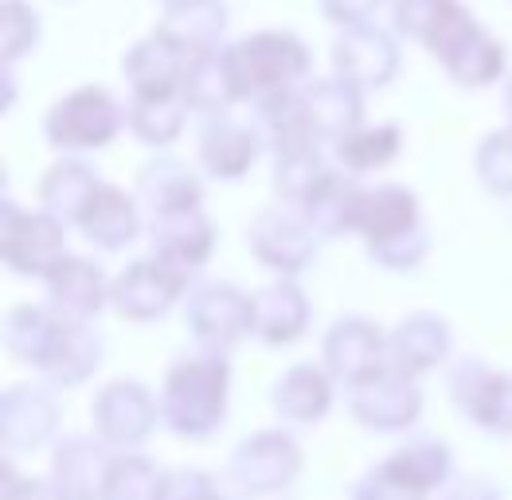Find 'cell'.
Here are the masks:
<instances>
[{"mask_svg": "<svg viewBox=\"0 0 512 500\" xmlns=\"http://www.w3.org/2000/svg\"><path fill=\"white\" fill-rule=\"evenodd\" d=\"M251 125H255L262 149H270V157L282 153H298V149H321V137L309 122L301 86H290L282 94H270L251 106Z\"/></svg>", "mask_w": 512, "mask_h": 500, "instance_id": "23", "label": "cell"}, {"mask_svg": "<svg viewBox=\"0 0 512 500\" xmlns=\"http://www.w3.org/2000/svg\"><path fill=\"white\" fill-rule=\"evenodd\" d=\"M59 403L40 383H8L0 395V442L8 454H36L59 434Z\"/></svg>", "mask_w": 512, "mask_h": 500, "instance_id": "12", "label": "cell"}, {"mask_svg": "<svg viewBox=\"0 0 512 500\" xmlns=\"http://www.w3.org/2000/svg\"><path fill=\"white\" fill-rule=\"evenodd\" d=\"M180 102H184L188 114H200L204 122L227 118L239 106L235 102V90H231V79H227V67H223V51L188 63L184 86H180Z\"/></svg>", "mask_w": 512, "mask_h": 500, "instance_id": "34", "label": "cell"}, {"mask_svg": "<svg viewBox=\"0 0 512 500\" xmlns=\"http://www.w3.org/2000/svg\"><path fill=\"white\" fill-rule=\"evenodd\" d=\"M470 24L473 16L462 0H391L395 36L427 47L430 55H442Z\"/></svg>", "mask_w": 512, "mask_h": 500, "instance_id": "21", "label": "cell"}, {"mask_svg": "<svg viewBox=\"0 0 512 500\" xmlns=\"http://www.w3.org/2000/svg\"><path fill=\"white\" fill-rule=\"evenodd\" d=\"M473 172L485 192L493 196H512V129H493L477 141L473 153Z\"/></svg>", "mask_w": 512, "mask_h": 500, "instance_id": "41", "label": "cell"}, {"mask_svg": "<svg viewBox=\"0 0 512 500\" xmlns=\"http://www.w3.org/2000/svg\"><path fill=\"white\" fill-rule=\"evenodd\" d=\"M493 372H497V368H489L481 356H462V360L450 364V372H446V391H450V403L466 418L477 411V403H481V395H485Z\"/></svg>", "mask_w": 512, "mask_h": 500, "instance_id": "42", "label": "cell"}, {"mask_svg": "<svg viewBox=\"0 0 512 500\" xmlns=\"http://www.w3.org/2000/svg\"><path fill=\"white\" fill-rule=\"evenodd\" d=\"M102 352H106V344H102V333L94 325H71L67 321L63 325V340H59V348H55L43 379L51 387H79V383H86L90 375L98 372Z\"/></svg>", "mask_w": 512, "mask_h": 500, "instance_id": "35", "label": "cell"}, {"mask_svg": "<svg viewBox=\"0 0 512 500\" xmlns=\"http://www.w3.org/2000/svg\"><path fill=\"white\" fill-rule=\"evenodd\" d=\"M67 223L47 211H24L4 200L0 211V258L20 278H47L71 250H67Z\"/></svg>", "mask_w": 512, "mask_h": 500, "instance_id": "6", "label": "cell"}, {"mask_svg": "<svg viewBox=\"0 0 512 500\" xmlns=\"http://www.w3.org/2000/svg\"><path fill=\"white\" fill-rule=\"evenodd\" d=\"M442 500H501V489L489 477H462V481L446 485Z\"/></svg>", "mask_w": 512, "mask_h": 500, "instance_id": "48", "label": "cell"}, {"mask_svg": "<svg viewBox=\"0 0 512 500\" xmlns=\"http://www.w3.org/2000/svg\"><path fill=\"white\" fill-rule=\"evenodd\" d=\"M188 59H180L161 36H145L122 55V79L133 98H180Z\"/></svg>", "mask_w": 512, "mask_h": 500, "instance_id": "27", "label": "cell"}, {"mask_svg": "<svg viewBox=\"0 0 512 500\" xmlns=\"http://www.w3.org/2000/svg\"><path fill=\"white\" fill-rule=\"evenodd\" d=\"M110 286H114V278H106V270L83 254H67L43 278L47 309L71 325H90L110 305Z\"/></svg>", "mask_w": 512, "mask_h": 500, "instance_id": "13", "label": "cell"}, {"mask_svg": "<svg viewBox=\"0 0 512 500\" xmlns=\"http://www.w3.org/2000/svg\"><path fill=\"white\" fill-rule=\"evenodd\" d=\"M94 434L114 450H137L161 422V399L137 379H114L94 395Z\"/></svg>", "mask_w": 512, "mask_h": 500, "instance_id": "10", "label": "cell"}, {"mask_svg": "<svg viewBox=\"0 0 512 500\" xmlns=\"http://www.w3.org/2000/svg\"><path fill=\"white\" fill-rule=\"evenodd\" d=\"M438 63H442V71L450 75L454 86L481 90V86H493L497 79H505V71H509V51H505V43L497 40L489 28H481V24L473 20L470 28L438 55Z\"/></svg>", "mask_w": 512, "mask_h": 500, "instance_id": "26", "label": "cell"}, {"mask_svg": "<svg viewBox=\"0 0 512 500\" xmlns=\"http://www.w3.org/2000/svg\"><path fill=\"white\" fill-rule=\"evenodd\" d=\"M391 465L411 481L419 485L423 493H434V489H446L450 477H454V458H450V446L438 442V438H411L403 442L395 454H391Z\"/></svg>", "mask_w": 512, "mask_h": 500, "instance_id": "37", "label": "cell"}, {"mask_svg": "<svg viewBox=\"0 0 512 500\" xmlns=\"http://www.w3.org/2000/svg\"><path fill=\"white\" fill-rule=\"evenodd\" d=\"M133 200L149 219L200 211L204 208V180H200V172H192L176 157H153L133 176Z\"/></svg>", "mask_w": 512, "mask_h": 500, "instance_id": "17", "label": "cell"}, {"mask_svg": "<svg viewBox=\"0 0 512 500\" xmlns=\"http://www.w3.org/2000/svg\"><path fill=\"white\" fill-rule=\"evenodd\" d=\"M223 67L235 90V102L255 106L270 94H282L290 86H301L309 79L313 51L298 32L270 28V32H251L243 40L223 47Z\"/></svg>", "mask_w": 512, "mask_h": 500, "instance_id": "2", "label": "cell"}, {"mask_svg": "<svg viewBox=\"0 0 512 500\" xmlns=\"http://www.w3.org/2000/svg\"><path fill=\"white\" fill-rule=\"evenodd\" d=\"M118 450L98 434H71L51 454V481L67 500H106V485L114 473Z\"/></svg>", "mask_w": 512, "mask_h": 500, "instance_id": "15", "label": "cell"}, {"mask_svg": "<svg viewBox=\"0 0 512 500\" xmlns=\"http://www.w3.org/2000/svg\"><path fill=\"white\" fill-rule=\"evenodd\" d=\"M126 125V110L106 86H79L63 94L47 118H43V137L59 153H94L106 149Z\"/></svg>", "mask_w": 512, "mask_h": 500, "instance_id": "3", "label": "cell"}, {"mask_svg": "<svg viewBox=\"0 0 512 500\" xmlns=\"http://www.w3.org/2000/svg\"><path fill=\"white\" fill-rule=\"evenodd\" d=\"M258 153H262V141H258L255 125L235 122L231 114L200 125L196 161H200L208 180H223V184L227 180H243L255 168Z\"/></svg>", "mask_w": 512, "mask_h": 500, "instance_id": "22", "label": "cell"}, {"mask_svg": "<svg viewBox=\"0 0 512 500\" xmlns=\"http://www.w3.org/2000/svg\"><path fill=\"white\" fill-rule=\"evenodd\" d=\"M505 125L512 129V75L505 79Z\"/></svg>", "mask_w": 512, "mask_h": 500, "instance_id": "50", "label": "cell"}, {"mask_svg": "<svg viewBox=\"0 0 512 500\" xmlns=\"http://www.w3.org/2000/svg\"><path fill=\"white\" fill-rule=\"evenodd\" d=\"M141 215L145 211L137 208V200L126 188L102 184L98 196L90 200V208L83 211V219H79V231H83L90 247L114 254V250H126L129 243L141 239Z\"/></svg>", "mask_w": 512, "mask_h": 500, "instance_id": "29", "label": "cell"}, {"mask_svg": "<svg viewBox=\"0 0 512 500\" xmlns=\"http://www.w3.org/2000/svg\"><path fill=\"white\" fill-rule=\"evenodd\" d=\"M399 67H403L399 36L387 32V28L356 24V28H341L337 40H333V75L360 86L364 94L395 83Z\"/></svg>", "mask_w": 512, "mask_h": 500, "instance_id": "11", "label": "cell"}, {"mask_svg": "<svg viewBox=\"0 0 512 500\" xmlns=\"http://www.w3.org/2000/svg\"><path fill=\"white\" fill-rule=\"evenodd\" d=\"M430 493H423L419 485H411L391 461L372 465L364 477H356V485L348 489V500H427Z\"/></svg>", "mask_w": 512, "mask_h": 500, "instance_id": "43", "label": "cell"}, {"mask_svg": "<svg viewBox=\"0 0 512 500\" xmlns=\"http://www.w3.org/2000/svg\"><path fill=\"white\" fill-rule=\"evenodd\" d=\"M184 317L192 340L204 352H231L243 336H251V293H243L235 282H200L192 286L184 301Z\"/></svg>", "mask_w": 512, "mask_h": 500, "instance_id": "9", "label": "cell"}, {"mask_svg": "<svg viewBox=\"0 0 512 500\" xmlns=\"http://www.w3.org/2000/svg\"><path fill=\"white\" fill-rule=\"evenodd\" d=\"M387 364V333L368 317H341L321 340V368L341 387L360 383L364 375Z\"/></svg>", "mask_w": 512, "mask_h": 500, "instance_id": "14", "label": "cell"}, {"mask_svg": "<svg viewBox=\"0 0 512 500\" xmlns=\"http://www.w3.org/2000/svg\"><path fill=\"white\" fill-rule=\"evenodd\" d=\"M360 192H364V184L356 176L333 168L298 211L305 215V223L317 231V239H341V235H352V227H356Z\"/></svg>", "mask_w": 512, "mask_h": 500, "instance_id": "32", "label": "cell"}, {"mask_svg": "<svg viewBox=\"0 0 512 500\" xmlns=\"http://www.w3.org/2000/svg\"><path fill=\"white\" fill-rule=\"evenodd\" d=\"M372 262H380L384 270H395V274H411L415 266H423V258L430 254V235H427V223L423 227H415V231H407V235H399V239H391L384 247H372Z\"/></svg>", "mask_w": 512, "mask_h": 500, "instance_id": "46", "label": "cell"}, {"mask_svg": "<svg viewBox=\"0 0 512 500\" xmlns=\"http://www.w3.org/2000/svg\"><path fill=\"white\" fill-rule=\"evenodd\" d=\"M450 348H454V336L438 313H411L387 333V364L395 372L419 379L442 368L450 360Z\"/></svg>", "mask_w": 512, "mask_h": 500, "instance_id": "20", "label": "cell"}, {"mask_svg": "<svg viewBox=\"0 0 512 500\" xmlns=\"http://www.w3.org/2000/svg\"><path fill=\"white\" fill-rule=\"evenodd\" d=\"M309 321H313V305L290 278H274L270 286L251 293V336L270 348L298 344L309 333Z\"/></svg>", "mask_w": 512, "mask_h": 500, "instance_id": "18", "label": "cell"}, {"mask_svg": "<svg viewBox=\"0 0 512 500\" xmlns=\"http://www.w3.org/2000/svg\"><path fill=\"white\" fill-rule=\"evenodd\" d=\"M247 247H251L258 266H266L274 278L298 282L313 266L321 239L298 208H266L258 211L247 227Z\"/></svg>", "mask_w": 512, "mask_h": 500, "instance_id": "8", "label": "cell"}, {"mask_svg": "<svg viewBox=\"0 0 512 500\" xmlns=\"http://www.w3.org/2000/svg\"><path fill=\"white\" fill-rule=\"evenodd\" d=\"M188 293H192V278L149 254V258H133L122 274H114L110 309L122 321L153 325L165 313H172L176 301H188Z\"/></svg>", "mask_w": 512, "mask_h": 500, "instance_id": "5", "label": "cell"}, {"mask_svg": "<svg viewBox=\"0 0 512 500\" xmlns=\"http://www.w3.org/2000/svg\"><path fill=\"white\" fill-rule=\"evenodd\" d=\"M16 500H67V497H63V489L51 477H28Z\"/></svg>", "mask_w": 512, "mask_h": 500, "instance_id": "49", "label": "cell"}, {"mask_svg": "<svg viewBox=\"0 0 512 500\" xmlns=\"http://www.w3.org/2000/svg\"><path fill=\"white\" fill-rule=\"evenodd\" d=\"M231 411V360L196 352L176 360L161 383V426L184 442L212 438Z\"/></svg>", "mask_w": 512, "mask_h": 500, "instance_id": "1", "label": "cell"}, {"mask_svg": "<svg viewBox=\"0 0 512 500\" xmlns=\"http://www.w3.org/2000/svg\"><path fill=\"white\" fill-rule=\"evenodd\" d=\"M153 36H161L188 63L219 55L223 36H227V4L223 0H180V4H169L165 16L157 20Z\"/></svg>", "mask_w": 512, "mask_h": 500, "instance_id": "16", "label": "cell"}, {"mask_svg": "<svg viewBox=\"0 0 512 500\" xmlns=\"http://www.w3.org/2000/svg\"><path fill=\"white\" fill-rule=\"evenodd\" d=\"M161 4H165V8H169V4H180V0H161Z\"/></svg>", "mask_w": 512, "mask_h": 500, "instance_id": "51", "label": "cell"}, {"mask_svg": "<svg viewBox=\"0 0 512 500\" xmlns=\"http://www.w3.org/2000/svg\"><path fill=\"white\" fill-rule=\"evenodd\" d=\"M387 0H317L321 16L337 28H356V24H372V16L384 8Z\"/></svg>", "mask_w": 512, "mask_h": 500, "instance_id": "47", "label": "cell"}, {"mask_svg": "<svg viewBox=\"0 0 512 500\" xmlns=\"http://www.w3.org/2000/svg\"><path fill=\"white\" fill-rule=\"evenodd\" d=\"M126 125L137 137V145L145 149H169L180 141L184 125H188V110L180 98H129Z\"/></svg>", "mask_w": 512, "mask_h": 500, "instance_id": "36", "label": "cell"}, {"mask_svg": "<svg viewBox=\"0 0 512 500\" xmlns=\"http://www.w3.org/2000/svg\"><path fill=\"white\" fill-rule=\"evenodd\" d=\"M348 391V415L372 434H403L423 418V391L419 379L395 372L384 364L380 372L364 375Z\"/></svg>", "mask_w": 512, "mask_h": 500, "instance_id": "7", "label": "cell"}, {"mask_svg": "<svg viewBox=\"0 0 512 500\" xmlns=\"http://www.w3.org/2000/svg\"><path fill=\"white\" fill-rule=\"evenodd\" d=\"M301 98L309 110V122L317 129L321 145L325 141H341L344 133L364 125V90L352 86L341 75H325V79H305L301 83Z\"/></svg>", "mask_w": 512, "mask_h": 500, "instance_id": "28", "label": "cell"}, {"mask_svg": "<svg viewBox=\"0 0 512 500\" xmlns=\"http://www.w3.org/2000/svg\"><path fill=\"white\" fill-rule=\"evenodd\" d=\"M149 247H153V258L169 262L192 278L215 254V223L204 215V208L149 219Z\"/></svg>", "mask_w": 512, "mask_h": 500, "instance_id": "24", "label": "cell"}, {"mask_svg": "<svg viewBox=\"0 0 512 500\" xmlns=\"http://www.w3.org/2000/svg\"><path fill=\"white\" fill-rule=\"evenodd\" d=\"M423 227V208L419 196L407 184H368L360 192V208H356V227L352 235L364 239V247H384L391 239L407 235Z\"/></svg>", "mask_w": 512, "mask_h": 500, "instance_id": "19", "label": "cell"}, {"mask_svg": "<svg viewBox=\"0 0 512 500\" xmlns=\"http://www.w3.org/2000/svg\"><path fill=\"white\" fill-rule=\"evenodd\" d=\"M337 399V379L325 372L321 364H294L278 375L270 391L274 415L290 426H317L321 418L333 411Z\"/></svg>", "mask_w": 512, "mask_h": 500, "instance_id": "25", "label": "cell"}, {"mask_svg": "<svg viewBox=\"0 0 512 500\" xmlns=\"http://www.w3.org/2000/svg\"><path fill=\"white\" fill-rule=\"evenodd\" d=\"M98 188H102V180H98L94 168L79 161V157H63V161H55L43 172L36 196H40V208L47 215H55L59 223H75L79 227V219L90 208V200L98 196Z\"/></svg>", "mask_w": 512, "mask_h": 500, "instance_id": "31", "label": "cell"}, {"mask_svg": "<svg viewBox=\"0 0 512 500\" xmlns=\"http://www.w3.org/2000/svg\"><path fill=\"white\" fill-rule=\"evenodd\" d=\"M161 477L165 469H157V461L137 450H126L114 461L106 500H161Z\"/></svg>", "mask_w": 512, "mask_h": 500, "instance_id": "39", "label": "cell"}, {"mask_svg": "<svg viewBox=\"0 0 512 500\" xmlns=\"http://www.w3.org/2000/svg\"><path fill=\"white\" fill-rule=\"evenodd\" d=\"M301 473V446L298 438L282 426H266L247 434L235 454L227 458V485L231 493L247 500L278 497L286 493Z\"/></svg>", "mask_w": 512, "mask_h": 500, "instance_id": "4", "label": "cell"}, {"mask_svg": "<svg viewBox=\"0 0 512 500\" xmlns=\"http://www.w3.org/2000/svg\"><path fill=\"white\" fill-rule=\"evenodd\" d=\"M40 43V16L28 0H0V63H20Z\"/></svg>", "mask_w": 512, "mask_h": 500, "instance_id": "40", "label": "cell"}, {"mask_svg": "<svg viewBox=\"0 0 512 500\" xmlns=\"http://www.w3.org/2000/svg\"><path fill=\"white\" fill-rule=\"evenodd\" d=\"M403 153V129L395 122L380 125H360L352 133H344L341 141L333 145V157L341 172L348 176H372V172H384L387 165H395V157Z\"/></svg>", "mask_w": 512, "mask_h": 500, "instance_id": "33", "label": "cell"}, {"mask_svg": "<svg viewBox=\"0 0 512 500\" xmlns=\"http://www.w3.org/2000/svg\"><path fill=\"white\" fill-rule=\"evenodd\" d=\"M470 422L497 438H512V372H493Z\"/></svg>", "mask_w": 512, "mask_h": 500, "instance_id": "44", "label": "cell"}, {"mask_svg": "<svg viewBox=\"0 0 512 500\" xmlns=\"http://www.w3.org/2000/svg\"><path fill=\"white\" fill-rule=\"evenodd\" d=\"M161 500H247V497L223 493L219 481H215L208 469L176 465V469H165V477H161Z\"/></svg>", "mask_w": 512, "mask_h": 500, "instance_id": "45", "label": "cell"}, {"mask_svg": "<svg viewBox=\"0 0 512 500\" xmlns=\"http://www.w3.org/2000/svg\"><path fill=\"white\" fill-rule=\"evenodd\" d=\"M63 325L67 321L55 317L47 305H16L4 321V348L12 352V360L43 375L63 340Z\"/></svg>", "mask_w": 512, "mask_h": 500, "instance_id": "30", "label": "cell"}, {"mask_svg": "<svg viewBox=\"0 0 512 500\" xmlns=\"http://www.w3.org/2000/svg\"><path fill=\"white\" fill-rule=\"evenodd\" d=\"M329 172H333V168H329L321 149H298V153L274 157V176H270V184H274V196H278L286 208H301V204L317 192V184H321Z\"/></svg>", "mask_w": 512, "mask_h": 500, "instance_id": "38", "label": "cell"}]
</instances>
